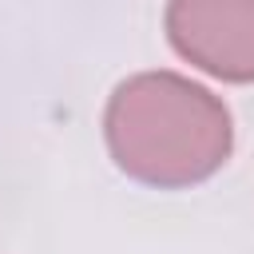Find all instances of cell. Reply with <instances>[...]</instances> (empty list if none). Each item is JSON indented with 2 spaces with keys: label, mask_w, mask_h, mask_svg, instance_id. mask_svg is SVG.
Masks as SVG:
<instances>
[{
  "label": "cell",
  "mask_w": 254,
  "mask_h": 254,
  "mask_svg": "<svg viewBox=\"0 0 254 254\" xmlns=\"http://www.w3.org/2000/svg\"><path fill=\"white\" fill-rule=\"evenodd\" d=\"M111 159L139 183L190 187L230 155V115L198 83L143 71L115 87L103 115Z\"/></svg>",
  "instance_id": "6da1fadb"
},
{
  "label": "cell",
  "mask_w": 254,
  "mask_h": 254,
  "mask_svg": "<svg viewBox=\"0 0 254 254\" xmlns=\"http://www.w3.org/2000/svg\"><path fill=\"white\" fill-rule=\"evenodd\" d=\"M167 36L179 56L210 75L254 79V0H171Z\"/></svg>",
  "instance_id": "7a4b0ae2"
}]
</instances>
